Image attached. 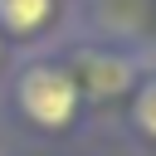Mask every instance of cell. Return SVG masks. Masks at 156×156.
I'll return each instance as SVG.
<instances>
[{
  "mask_svg": "<svg viewBox=\"0 0 156 156\" xmlns=\"http://www.w3.org/2000/svg\"><path fill=\"white\" fill-rule=\"evenodd\" d=\"M20 107L39 127H68L78 117V78L58 63H34L20 73Z\"/></svg>",
  "mask_w": 156,
  "mask_h": 156,
  "instance_id": "1",
  "label": "cell"
},
{
  "mask_svg": "<svg viewBox=\"0 0 156 156\" xmlns=\"http://www.w3.org/2000/svg\"><path fill=\"white\" fill-rule=\"evenodd\" d=\"M54 15V0H0V29L10 34H39Z\"/></svg>",
  "mask_w": 156,
  "mask_h": 156,
  "instance_id": "2",
  "label": "cell"
},
{
  "mask_svg": "<svg viewBox=\"0 0 156 156\" xmlns=\"http://www.w3.org/2000/svg\"><path fill=\"white\" fill-rule=\"evenodd\" d=\"M83 73H88V88L102 93V98H107V93H122V88L132 83V63L117 58V54H88Z\"/></svg>",
  "mask_w": 156,
  "mask_h": 156,
  "instance_id": "3",
  "label": "cell"
},
{
  "mask_svg": "<svg viewBox=\"0 0 156 156\" xmlns=\"http://www.w3.org/2000/svg\"><path fill=\"white\" fill-rule=\"evenodd\" d=\"M132 117H136V127H141L146 136H156V78H146V83L136 88V107H132Z\"/></svg>",
  "mask_w": 156,
  "mask_h": 156,
  "instance_id": "4",
  "label": "cell"
}]
</instances>
